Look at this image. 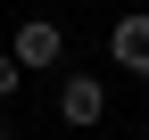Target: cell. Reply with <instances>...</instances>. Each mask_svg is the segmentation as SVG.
<instances>
[{
    "label": "cell",
    "instance_id": "1",
    "mask_svg": "<svg viewBox=\"0 0 149 140\" xmlns=\"http://www.w3.org/2000/svg\"><path fill=\"white\" fill-rule=\"evenodd\" d=\"M8 58L25 66V74H50V66L66 58V25L58 16H25V25L8 33Z\"/></svg>",
    "mask_w": 149,
    "mask_h": 140
},
{
    "label": "cell",
    "instance_id": "2",
    "mask_svg": "<svg viewBox=\"0 0 149 140\" xmlns=\"http://www.w3.org/2000/svg\"><path fill=\"white\" fill-rule=\"evenodd\" d=\"M108 58H116L124 74H149V8H141V0L108 25Z\"/></svg>",
    "mask_w": 149,
    "mask_h": 140
},
{
    "label": "cell",
    "instance_id": "3",
    "mask_svg": "<svg viewBox=\"0 0 149 140\" xmlns=\"http://www.w3.org/2000/svg\"><path fill=\"white\" fill-rule=\"evenodd\" d=\"M100 115H108V91H100V74H58V124L91 132Z\"/></svg>",
    "mask_w": 149,
    "mask_h": 140
},
{
    "label": "cell",
    "instance_id": "4",
    "mask_svg": "<svg viewBox=\"0 0 149 140\" xmlns=\"http://www.w3.org/2000/svg\"><path fill=\"white\" fill-rule=\"evenodd\" d=\"M17 82H25V66H17L8 49H0V99H17Z\"/></svg>",
    "mask_w": 149,
    "mask_h": 140
},
{
    "label": "cell",
    "instance_id": "5",
    "mask_svg": "<svg viewBox=\"0 0 149 140\" xmlns=\"http://www.w3.org/2000/svg\"><path fill=\"white\" fill-rule=\"evenodd\" d=\"M0 140H17V124H8V99H0Z\"/></svg>",
    "mask_w": 149,
    "mask_h": 140
},
{
    "label": "cell",
    "instance_id": "6",
    "mask_svg": "<svg viewBox=\"0 0 149 140\" xmlns=\"http://www.w3.org/2000/svg\"><path fill=\"white\" fill-rule=\"evenodd\" d=\"M141 8H149V0H141Z\"/></svg>",
    "mask_w": 149,
    "mask_h": 140
},
{
    "label": "cell",
    "instance_id": "7",
    "mask_svg": "<svg viewBox=\"0 0 149 140\" xmlns=\"http://www.w3.org/2000/svg\"><path fill=\"white\" fill-rule=\"evenodd\" d=\"M17 140H25V132H17Z\"/></svg>",
    "mask_w": 149,
    "mask_h": 140
},
{
    "label": "cell",
    "instance_id": "8",
    "mask_svg": "<svg viewBox=\"0 0 149 140\" xmlns=\"http://www.w3.org/2000/svg\"><path fill=\"white\" fill-rule=\"evenodd\" d=\"M141 140H149V132H141Z\"/></svg>",
    "mask_w": 149,
    "mask_h": 140
}]
</instances>
